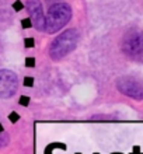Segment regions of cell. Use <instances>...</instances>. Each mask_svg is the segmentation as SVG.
Here are the masks:
<instances>
[{
    "instance_id": "1",
    "label": "cell",
    "mask_w": 143,
    "mask_h": 154,
    "mask_svg": "<svg viewBox=\"0 0 143 154\" xmlns=\"http://www.w3.org/2000/svg\"><path fill=\"white\" fill-rule=\"evenodd\" d=\"M79 42V34L74 28L66 29L65 32L58 35L49 46V56L52 60H61L62 57L69 55Z\"/></svg>"
},
{
    "instance_id": "2",
    "label": "cell",
    "mask_w": 143,
    "mask_h": 154,
    "mask_svg": "<svg viewBox=\"0 0 143 154\" xmlns=\"http://www.w3.org/2000/svg\"><path fill=\"white\" fill-rule=\"evenodd\" d=\"M72 18V8L67 3H56L49 8L45 17V29L49 34H55L62 29Z\"/></svg>"
},
{
    "instance_id": "3",
    "label": "cell",
    "mask_w": 143,
    "mask_h": 154,
    "mask_svg": "<svg viewBox=\"0 0 143 154\" xmlns=\"http://www.w3.org/2000/svg\"><path fill=\"white\" fill-rule=\"evenodd\" d=\"M119 93L133 100H143V83L133 77H119L117 80Z\"/></svg>"
},
{
    "instance_id": "4",
    "label": "cell",
    "mask_w": 143,
    "mask_h": 154,
    "mask_svg": "<svg viewBox=\"0 0 143 154\" xmlns=\"http://www.w3.org/2000/svg\"><path fill=\"white\" fill-rule=\"evenodd\" d=\"M143 45V32H129L122 42V51L132 59L143 60L142 53Z\"/></svg>"
},
{
    "instance_id": "5",
    "label": "cell",
    "mask_w": 143,
    "mask_h": 154,
    "mask_svg": "<svg viewBox=\"0 0 143 154\" xmlns=\"http://www.w3.org/2000/svg\"><path fill=\"white\" fill-rule=\"evenodd\" d=\"M18 87V80L14 72L7 69L0 70V98L13 97Z\"/></svg>"
},
{
    "instance_id": "6",
    "label": "cell",
    "mask_w": 143,
    "mask_h": 154,
    "mask_svg": "<svg viewBox=\"0 0 143 154\" xmlns=\"http://www.w3.org/2000/svg\"><path fill=\"white\" fill-rule=\"evenodd\" d=\"M27 10L31 16V23L33 27L37 31H44L45 29V16L42 10V4L39 0H27Z\"/></svg>"
},
{
    "instance_id": "7",
    "label": "cell",
    "mask_w": 143,
    "mask_h": 154,
    "mask_svg": "<svg viewBox=\"0 0 143 154\" xmlns=\"http://www.w3.org/2000/svg\"><path fill=\"white\" fill-rule=\"evenodd\" d=\"M8 119H11V122L13 123H16L18 119H20V115L17 114V112H11V114L8 115Z\"/></svg>"
},
{
    "instance_id": "8",
    "label": "cell",
    "mask_w": 143,
    "mask_h": 154,
    "mask_svg": "<svg viewBox=\"0 0 143 154\" xmlns=\"http://www.w3.org/2000/svg\"><path fill=\"white\" fill-rule=\"evenodd\" d=\"M18 102H20V105H24V106H27V105H28V104H30V98L27 97V95H23V97L20 98V101H18Z\"/></svg>"
},
{
    "instance_id": "9",
    "label": "cell",
    "mask_w": 143,
    "mask_h": 154,
    "mask_svg": "<svg viewBox=\"0 0 143 154\" xmlns=\"http://www.w3.org/2000/svg\"><path fill=\"white\" fill-rule=\"evenodd\" d=\"M21 25H23L24 28H30V27H33V23H31L30 18H25V20L21 21Z\"/></svg>"
},
{
    "instance_id": "10",
    "label": "cell",
    "mask_w": 143,
    "mask_h": 154,
    "mask_svg": "<svg viewBox=\"0 0 143 154\" xmlns=\"http://www.w3.org/2000/svg\"><path fill=\"white\" fill-rule=\"evenodd\" d=\"M34 84V79L33 77H25L24 79V85L25 87H31Z\"/></svg>"
},
{
    "instance_id": "11",
    "label": "cell",
    "mask_w": 143,
    "mask_h": 154,
    "mask_svg": "<svg viewBox=\"0 0 143 154\" xmlns=\"http://www.w3.org/2000/svg\"><path fill=\"white\" fill-rule=\"evenodd\" d=\"M34 45H35L34 38H27V39H25V48H31V46H34Z\"/></svg>"
},
{
    "instance_id": "12",
    "label": "cell",
    "mask_w": 143,
    "mask_h": 154,
    "mask_svg": "<svg viewBox=\"0 0 143 154\" xmlns=\"http://www.w3.org/2000/svg\"><path fill=\"white\" fill-rule=\"evenodd\" d=\"M13 7H14V10H16V11H20L21 8H23V3H21L20 0H17L16 3L13 4Z\"/></svg>"
},
{
    "instance_id": "13",
    "label": "cell",
    "mask_w": 143,
    "mask_h": 154,
    "mask_svg": "<svg viewBox=\"0 0 143 154\" xmlns=\"http://www.w3.org/2000/svg\"><path fill=\"white\" fill-rule=\"evenodd\" d=\"M25 62H27V67H31V66L34 67V66H35V63H34L35 60H34V59H31V57H27V60H25Z\"/></svg>"
},
{
    "instance_id": "14",
    "label": "cell",
    "mask_w": 143,
    "mask_h": 154,
    "mask_svg": "<svg viewBox=\"0 0 143 154\" xmlns=\"http://www.w3.org/2000/svg\"><path fill=\"white\" fill-rule=\"evenodd\" d=\"M131 154H143V153H140V147L139 146H135L133 149H132V153Z\"/></svg>"
},
{
    "instance_id": "15",
    "label": "cell",
    "mask_w": 143,
    "mask_h": 154,
    "mask_svg": "<svg viewBox=\"0 0 143 154\" xmlns=\"http://www.w3.org/2000/svg\"><path fill=\"white\" fill-rule=\"evenodd\" d=\"M44 154H52V147H51V144H48V146L45 147V150H44Z\"/></svg>"
},
{
    "instance_id": "16",
    "label": "cell",
    "mask_w": 143,
    "mask_h": 154,
    "mask_svg": "<svg viewBox=\"0 0 143 154\" xmlns=\"http://www.w3.org/2000/svg\"><path fill=\"white\" fill-rule=\"evenodd\" d=\"M2 132H3V126L0 125V133H2Z\"/></svg>"
},
{
    "instance_id": "17",
    "label": "cell",
    "mask_w": 143,
    "mask_h": 154,
    "mask_svg": "<svg viewBox=\"0 0 143 154\" xmlns=\"http://www.w3.org/2000/svg\"><path fill=\"white\" fill-rule=\"evenodd\" d=\"M111 154H123V153H118V151H117V153H111Z\"/></svg>"
},
{
    "instance_id": "18",
    "label": "cell",
    "mask_w": 143,
    "mask_h": 154,
    "mask_svg": "<svg viewBox=\"0 0 143 154\" xmlns=\"http://www.w3.org/2000/svg\"><path fill=\"white\" fill-rule=\"evenodd\" d=\"M142 53H143V45H142Z\"/></svg>"
},
{
    "instance_id": "19",
    "label": "cell",
    "mask_w": 143,
    "mask_h": 154,
    "mask_svg": "<svg viewBox=\"0 0 143 154\" xmlns=\"http://www.w3.org/2000/svg\"><path fill=\"white\" fill-rule=\"evenodd\" d=\"M76 154H80V153H76Z\"/></svg>"
},
{
    "instance_id": "20",
    "label": "cell",
    "mask_w": 143,
    "mask_h": 154,
    "mask_svg": "<svg viewBox=\"0 0 143 154\" xmlns=\"http://www.w3.org/2000/svg\"><path fill=\"white\" fill-rule=\"evenodd\" d=\"M94 154H98V153H94Z\"/></svg>"
}]
</instances>
